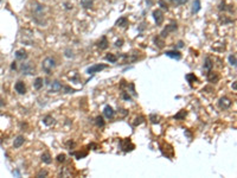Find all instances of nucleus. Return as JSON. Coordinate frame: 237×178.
Returning a JSON list of instances; mask_svg holds the SVG:
<instances>
[{"instance_id":"obj_11","label":"nucleus","mask_w":237,"mask_h":178,"mask_svg":"<svg viewBox=\"0 0 237 178\" xmlns=\"http://www.w3.org/2000/svg\"><path fill=\"white\" fill-rule=\"evenodd\" d=\"M24 140H25V139H24V137H23V135H18L17 138L14 139V141H13V147H14V149H19L21 145L24 144Z\"/></svg>"},{"instance_id":"obj_7","label":"nucleus","mask_w":237,"mask_h":178,"mask_svg":"<svg viewBox=\"0 0 237 178\" xmlns=\"http://www.w3.org/2000/svg\"><path fill=\"white\" fill-rule=\"evenodd\" d=\"M62 89V83L59 81H53L50 87V93H58Z\"/></svg>"},{"instance_id":"obj_32","label":"nucleus","mask_w":237,"mask_h":178,"mask_svg":"<svg viewBox=\"0 0 237 178\" xmlns=\"http://www.w3.org/2000/svg\"><path fill=\"white\" fill-rule=\"evenodd\" d=\"M142 121H144V118H142V116L136 118V119H135V121H134V125H140V124L142 122Z\"/></svg>"},{"instance_id":"obj_36","label":"nucleus","mask_w":237,"mask_h":178,"mask_svg":"<svg viewBox=\"0 0 237 178\" xmlns=\"http://www.w3.org/2000/svg\"><path fill=\"white\" fill-rule=\"evenodd\" d=\"M122 43H123V40L120 39V40H117V42L115 43V45H116V46H122Z\"/></svg>"},{"instance_id":"obj_34","label":"nucleus","mask_w":237,"mask_h":178,"mask_svg":"<svg viewBox=\"0 0 237 178\" xmlns=\"http://www.w3.org/2000/svg\"><path fill=\"white\" fill-rule=\"evenodd\" d=\"M155 43H158V46H159V48L164 46V42H162V40H160L159 38H155Z\"/></svg>"},{"instance_id":"obj_6","label":"nucleus","mask_w":237,"mask_h":178,"mask_svg":"<svg viewBox=\"0 0 237 178\" xmlns=\"http://www.w3.org/2000/svg\"><path fill=\"white\" fill-rule=\"evenodd\" d=\"M14 89L18 94H21V95L26 93V87H25V84H24L23 81H18V82L14 84Z\"/></svg>"},{"instance_id":"obj_41","label":"nucleus","mask_w":237,"mask_h":178,"mask_svg":"<svg viewBox=\"0 0 237 178\" xmlns=\"http://www.w3.org/2000/svg\"><path fill=\"white\" fill-rule=\"evenodd\" d=\"M0 1H1V0H0Z\"/></svg>"},{"instance_id":"obj_39","label":"nucleus","mask_w":237,"mask_h":178,"mask_svg":"<svg viewBox=\"0 0 237 178\" xmlns=\"http://www.w3.org/2000/svg\"><path fill=\"white\" fill-rule=\"evenodd\" d=\"M178 48H183V42H179L178 43Z\"/></svg>"},{"instance_id":"obj_16","label":"nucleus","mask_w":237,"mask_h":178,"mask_svg":"<svg viewBox=\"0 0 237 178\" xmlns=\"http://www.w3.org/2000/svg\"><path fill=\"white\" fill-rule=\"evenodd\" d=\"M128 24V19L126 18V17H121V18H118L115 23V25L116 26H126Z\"/></svg>"},{"instance_id":"obj_23","label":"nucleus","mask_w":237,"mask_h":178,"mask_svg":"<svg viewBox=\"0 0 237 178\" xmlns=\"http://www.w3.org/2000/svg\"><path fill=\"white\" fill-rule=\"evenodd\" d=\"M186 80H187V82L193 83L194 81H197V77L194 76V74H187L186 75Z\"/></svg>"},{"instance_id":"obj_4","label":"nucleus","mask_w":237,"mask_h":178,"mask_svg":"<svg viewBox=\"0 0 237 178\" xmlns=\"http://www.w3.org/2000/svg\"><path fill=\"white\" fill-rule=\"evenodd\" d=\"M153 18L156 23V25H161L164 21V14L160 10H155V11H153Z\"/></svg>"},{"instance_id":"obj_13","label":"nucleus","mask_w":237,"mask_h":178,"mask_svg":"<svg viewBox=\"0 0 237 178\" xmlns=\"http://www.w3.org/2000/svg\"><path fill=\"white\" fill-rule=\"evenodd\" d=\"M44 82V80L42 78V77H37L36 80H35V82H33V87H35V89H37V90H39V89H42L43 88V83Z\"/></svg>"},{"instance_id":"obj_35","label":"nucleus","mask_w":237,"mask_h":178,"mask_svg":"<svg viewBox=\"0 0 237 178\" xmlns=\"http://www.w3.org/2000/svg\"><path fill=\"white\" fill-rule=\"evenodd\" d=\"M122 98H123L124 100H130V96H129L127 93H123V94H122Z\"/></svg>"},{"instance_id":"obj_5","label":"nucleus","mask_w":237,"mask_h":178,"mask_svg":"<svg viewBox=\"0 0 237 178\" xmlns=\"http://www.w3.org/2000/svg\"><path fill=\"white\" fill-rule=\"evenodd\" d=\"M106 68H107L106 64H96V66H93V67L88 68L87 72H88V74H95V72H100L101 70H103Z\"/></svg>"},{"instance_id":"obj_17","label":"nucleus","mask_w":237,"mask_h":178,"mask_svg":"<svg viewBox=\"0 0 237 178\" xmlns=\"http://www.w3.org/2000/svg\"><path fill=\"white\" fill-rule=\"evenodd\" d=\"M200 10V0H194L192 5V13H198Z\"/></svg>"},{"instance_id":"obj_38","label":"nucleus","mask_w":237,"mask_h":178,"mask_svg":"<svg viewBox=\"0 0 237 178\" xmlns=\"http://www.w3.org/2000/svg\"><path fill=\"white\" fill-rule=\"evenodd\" d=\"M15 68H17V66H15V62H13V63L11 64V69H14V70H15Z\"/></svg>"},{"instance_id":"obj_21","label":"nucleus","mask_w":237,"mask_h":178,"mask_svg":"<svg viewBox=\"0 0 237 178\" xmlns=\"http://www.w3.org/2000/svg\"><path fill=\"white\" fill-rule=\"evenodd\" d=\"M106 60L109 61L110 63H115V62L117 61V57H116L115 55H113V54H108V55L106 56Z\"/></svg>"},{"instance_id":"obj_20","label":"nucleus","mask_w":237,"mask_h":178,"mask_svg":"<svg viewBox=\"0 0 237 178\" xmlns=\"http://www.w3.org/2000/svg\"><path fill=\"white\" fill-rule=\"evenodd\" d=\"M212 66H213V63H212V61L209 58V57H206L205 58V63H204V68L205 69H208V70H211L212 69Z\"/></svg>"},{"instance_id":"obj_40","label":"nucleus","mask_w":237,"mask_h":178,"mask_svg":"<svg viewBox=\"0 0 237 178\" xmlns=\"http://www.w3.org/2000/svg\"><path fill=\"white\" fill-rule=\"evenodd\" d=\"M3 106H4V101H3L1 99H0V107H3Z\"/></svg>"},{"instance_id":"obj_19","label":"nucleus","mask_w":237,"mask_h":178,"mask_svg":"<svg viewBox=\"0 0 237 178\" xmlns=\"http://www.w3.org/2000/svg\"><path fill=\"white\" fill-rule=\"evenodd\" d=\"M93 4H94L93 0H81V5L84 7V9H91Z\"/></svg>"},{"instance_id":"obj_15","label":"nucleus","mask_w":237,"mask_h":178,"mask_svg":"<svg viewBox=\"0 0 237 178\" xmlns=\"http://www.w3.org/2000/svg\"><path fill=\"white\" fill-rule=\"evenodd\" d=\"M99 48L101 50H106L108 48V40H107L106 37H102V39L99 42Z\"/></svg>"},{"instance_id":"obj_12","label":"nucleus","mask_w":237,"mask_h":178,"mask_svg":"<svg viewBox=\"0 0 237 178\" xmlns=\"http://www.w3.org/2000/svg\"><path fill=\"white\" fill-rule=\"evenodd\" d=\"M103 113H105V116L107 119H112L114 116V110H113V108L110 107V106H106Z\"/></svg>"},{"instance_id":"obj_24","label":"nucleus","mask_w":237,"mask_h":178,"mask_svg":"<svg viewBox=\"0 0 237 178\" xmlns=\"http://www.w3.org/2000/svg\"><path fill=\"white\" fill-rule=\"evenodd\" d=\"M229 62H230V64L232 67H236V55H230L229 56Z\"/></svg>"},{"instance_id":"obj_27","label":"nucleus","mask_w":237,"mask_h":178,"mask_svg":"<svg viewBox=\"0 0 237 178\" xmlns=\"http://www.w3.org/2000/svg\"><path fill=\"white\" fill-rule=\"evenodd\" d=\"M158 4L160 5L161 9H164V10H166V11L168 10V6H167V4H166V3L164 1V0H159V1H158Z\"/></svg>"},{"instance_id":"obj_37","label":"nucleus","mask_w":237,"mask_h":178,"mask_svg":"<svg viewBox=\"0 0 237 178\" xmlns=\"http://www.w3.org/2000/svg\"><path fill=\"white\" fill-rule=\"evenodd\" d=\"M232 88H234V90H237V83H236V81L232 83Z\"/></svg>"},{"instance_id":"obj_28","label":"nucleus","mask_w":237,"mask_h":178,"mask_svg":"<svg viewBox=\"0 0 237 178\" xmlns=\"http://www.w3.org/2000/svg\"><path fill=\"white\" fill-rule=\"evenodd\" d=\"M47 176V171L46 170H41L38 173H37V177L38 178H42V177H46Z\"/></svg>"},{"instance_id":"obj_8","label":"nucleus","mask_w":237,"mask_h":178,"mask_svg":"<svg viewBox=\"0 0 237 178\" xmlns=\"http://www.w3.org/2000/svg\"><path fill=\"white\" fill-rule=\"evenodd\" d=\"M231 106V100L230 99H228V98H222L219 100V107L220 108H223V109H225V108H229Z\"/></svg>"},{"instance_id":"obj_9","label":"nucleus","mask_w":237,"mask_h":178,"mask_svg":"<svg viewBox=\"0 0 237 178\" xmlns=\"http://www.w3.org/2000/svg\"><path fill=\"white\" fill-rule=\"evenodd\" d=\"M15 58L19 60V61H24L27 58V54L24 49H20V50H17L15 51Z\"/></svg>"},{"instance_id":"obj_25","label":"nucleus","mask_w":237,"mask_h":178,"mask_svg":"<svg viewBox=\"0 0 237 178\" xmlns=\"http://www.w3.org/2000/svg\"><path fill=\"white\" fill-rule=\"evenodd\" d=\"M96 125H97L99 127H103V126H105L103 118H102V116H97V118H96Z\"/></svg>"},{"instance_id":"obj_1","label":"nucleus","mask_w":237,"mask_h":178,"mask_svg":"<svg viewBox=\"0 0 237 178\" xmlns=\"http://www.w3.org/2000/svg\"><path fill=\"white\" fill-rule=\"evenodd\" d=\"M55 67H56V61H55V58H52V57H46L42 63V68L46 74H50V72L55 69Z\"/></svg>"},{"instance_id":"obj_22","label":"nucleus","mask_w":237,"mask_h":178,"mask_svg":"<svg viewBox=\"0 0 237 178\" xmlns=\"http://www.w3.org/2000/svg\"><path fill=\"white\" fill-rule=\"evenodd\" d=\"M185 116H186V112H185V110H180L178 114L174 115V119H176V120H183Z\"/></svg>"},{"instance_id":"obj_29","label":"nucleus","mask_w":237,"mask_h":178,"mask_svg":"<svg viewBox=\"0 0 237 178\" xmlns=\"http://www.w3.org/2000/svg\"><path fill=\"white\" fill-rule=\"evenodd\" d=\"M208 78H209V81H216V80H217V75H216V74H213L212 71H210V72H209V75H208Z\"/></svg>"},{"instance_id":"obj_2","label":"nucleus","mask_w":237,"mask_h":178,"mask_svg":"<svg viewBox=\"0 0 237 178\" xmlns=\"http://www.w3.org/2000/svg\"><path fill=\"white\" fill-rule=\"evenodd\" d=\"M20 70L23 71V74H26V75L35 74V67L31 63H21Z\"/></svg>"},{"instance_id":"obj_30","label":"nucleus","mask_w":237,"mask_h":178,"mask_svg":"<svg viewBox=\"0 0 237 178\" xmlns=\"http://www.w3.org/2000/svg\"><path fill=\"white\" fill-rule=\"evenodd\" d=\"M149 119H151V121L153 124H156L158 121H159V120H158V116L155 114H151V115H149Z\"/></svg>"},{"instance_id":"obj_33","label":"nucleus","mask_w":237,"mask_h":178,"mask_svg":"<svg viewBox=\"0 0 237 178\" xmlns=\"http://www.w3.org/2000/svg\"><path fill=\"white\" fill-rule=\"evenodd\" d=\"M65 56H67V57H69V58H70V57H74L73 51H71L70 49H67V50H65Z\"/></svg>"},{"instance_id":"obj_10","label":"nucleus","mask_w":237,"mask_h":178,"mask_svg":"<svg viewBox=\"0 0 237 178\" xmlns=\"http://www.w3.org/2000/svg\"><path fill=\"white\" fill-rule=\"evenodd\" d=\"M166 56H168L171 58H174V60H180L181 58V55L179 51H176V50H171V51H166L165 52Z\"/></svg>"},{"instance_id":"obj_26","label":"nucleus","mask_w":237,"mask_h":178,"mask_svg":"<svg viewBox=\"0 0 237 178\" xmlns=\"http://www.w3.org/2000/svg\"><path fill=\"white\" fill-rule=\"evenodd\" d=\"M172 3L174 4L176 6H180V5H184L187 3V0H172Z\"/></svg>"},{"instance_id":"obj_3","label":"nucleus","mask_w":237,"mask_h":178,"mask_svg":"<svg viewBox=\"0 0 237 178\" xmlns=\"http://www.w3.org/2000/svg\"><path fill=\"white\" fill-rule=\"evenodd\" d=\"M177 29H178L177 24H174V23H173V24H170V25H167V26H166V27L161 31V33H160V35H161V37H162V38H165V37H167V36H168L170 32H172V31H176Z\"/></svg>"},{"instance_id":"obj_18","label":"nucleus","mask_w":237,"mask_h":178,"mask_svg":"<svg viewBox=\"0 0 237 178\" xmlns=\"http://www.w3.org/2000/svg\"><path fill=\"white\" fill-rule=\"evenodd\" d=\"M53 122H55V120H53V118H52L51 115H46V116L43 119V124L46 125V126H51Z\"/></svg>"},{"instance_id":"obj_14","label":"nucleus","mask_w":237,"mask_h":178,"mask_svg":"<svg viewBox=\"0 0 237 178\" xmlns=\"http://www.w3.org/2000/svg\"><path fill=\"white\" fill-rule=\"evenodd\" d=\"M41 159H42V161L43 163H45V164H51V161H52V159H51V156L49 155L47 152H45V153H43L42 155V157H41Z\"/></svg>"},{"instance_id":"obj_31","label":"nucleus","mask_w":237,"mask_h":178,"mask_svg":"<svg viewBox=\"0 0 237 178\" xmlns=\"http://www.w3.org/2000/svg\"><path fill=\"white\" fill-rule=\"evenodd\" d=\"M57 160L59 161V163H63V161H65V155H58V157H57Z\"/></svg>"}]
</instances>
